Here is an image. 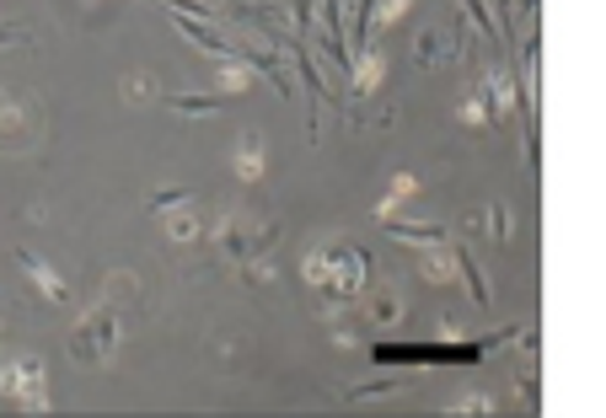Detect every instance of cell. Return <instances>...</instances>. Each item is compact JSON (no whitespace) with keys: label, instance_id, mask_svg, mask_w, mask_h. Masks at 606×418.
Instances as JSON below:
<instances>
[{"label":"cell","instance_id":"3957f363","mask_svg":"<svg viewBox=\"0 0 606 418\" xmlns=\"http://www.w3.org/2000/svg\"><path fill=\"white\" fill-rule=\"evenodd\" d=\"M16 263H22V268L38 279V290H49V300H55V306H64V285H60V274H55L49 263H38L33 252H16Z\"/></svg>","mask_w":606,"mask_h":418},{"label":"cell","instance_id":"277c9868","mask_svg":"<svg viewBox=\"0 0 606 418\" xmlns=\"http://www.w3.org/2000/svg\"><path fill=\"white\" fill-rule=\"evenodd\" d=\"M178 27H182V33H188V38H193V44H204L210 55H226V44H221V38H215L210 27H199L193 16H178Z\"/></svg>","mask_w":606,"mask_h":418},{"label":"cell","instance_id":"6da1fadb","mask_svg":"<svg viewBox=\"0 0 606 418\" xmlns=\"http://www.w3.org/2000/svg\"><path fill=\"white\" fill-rule=\"evenodd\" d=\"M119 338H123V327L103 311L92 327H81L75 333V359H92V365H103V359H114V349H119Z\"/></svg>","mask_w":606,"mask_h":418},{"label":"cell","instance_id":"5b68a950","mask_svg":"<svg viewBox=\"0 0 606 418\" xmlns=\"http://www.w3.org/2000/svg\"><path fill=\"white\" fill-rule=\"evenodd\" d=\"M173 108L188 114V119H199V114H215V108H221V97H178V92H173Z\"/></svg>","mask_w":606,"mask_h":418},{"label":"cell","instance_id":"8992f818","mask_svg":"<svg viewBox=\"0 0 606 418\" xmlns=\"http://www.w3.org/2000/svg\"><path fill=\"white\" fill-rule=\"evenodd\" d=\"M16 38V27H0V44H11Z\"/></svg>","mask_w":606,"mask_h":418},{"label":"cell","instance_id":"7a4b0ae2","mask_svg":"<svg viewBox=\"0 0 606 418\" xmlns=\"http://www.w3.org/2000/svg\"><path fill=\"white\" fill-rule=\"evenodd\" d=\"M0 386H5L11 397H33V403H38V392H44V365H38V359H16V365L0 370Z\"/></svg>","mask_w":606,"mask_h":418}]
</instances>
